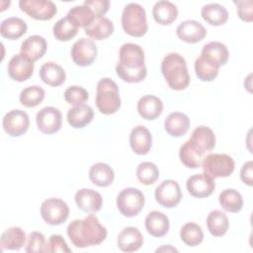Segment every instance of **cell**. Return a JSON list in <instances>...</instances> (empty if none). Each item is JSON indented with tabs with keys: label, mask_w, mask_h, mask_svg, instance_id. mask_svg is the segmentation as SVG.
<instances>
[{
	"label": "cell",
	"mask_w": 253,
	"mask_h": 253,
	"mask_svg": "<svg viewBox=\"0 0 253 253\" xmlns=\"http://www.w3.org/2000/svg\"><path fill=\"white\" fill-rule=\"evenodd\" d=\"M189 117L181 112H174L167 116L164 121V128L166 132L174 137H180L187 133L190 127Z\"/></svg>",
	"instance_id": "obj_25"
},
{
	"label": "cell",
	"mask_w": 253,
	"mask_h": 253,
	"mask_svg": "<svg viewBox=\"0 0 253 253\" xmlns=\"http://www.w3.org/2000/svg\"><path fill=\"white\" fill-rule=\"evenodd\" d=\"M40 78L44 84L51 87H57L64 83L66 74L59 64L47 61L43 63L40 69Z\"/></svg>",
	"instance_id": "obj_26"
},
{
	"label": "cell",
	"mask_w": 253,
	"mask_h": 253,
	"mask_svg": "<svg viewBox=\"0 0 253 253\" xmlns=\"http://www.w3.org/2000/svg\"><path fill=\"white\" fill-rule=\"evenodd\" d=\"M78 27L66 16L59 19L53 26V36L57 41L67 42L73 39L78 32Z\"/></svg>",
	"instance_id": "obj_38"
},
{
	"label": "cell",
	"mask_w": 253,
	"mask_h": 253,
	"mask_svg": "<svg viewBox=\"0 0 253 253\" xmlns=\"http://www.w3.org/2000/svg\"><path fill=\"white\" fill-rule=\"evenodd\" d=\"M78 28H86L91 25L97 18L94 12L86 5L74 6L66 15Z\"/></svg>",
	"instance_id": "obj_37"
},
{
	"label": "cell",
	"mask_w": 253,
	"mask_h": 253,
	"mask_svg": "<svg viewBox=\"0 0 253 253\" xmlns=\"http://www.w3.org/2000/svg\"><path fill=\"white\" fill-rule=\"evenodd\" d=\"M201 15L202 18L211 26H221L228 20L227 10L217 3L205 5L201 10Z\"/></svg>",
	"instance_id": "obj_34"
},
{
	"label": "cell",
	"mask_w": 253,
	"mask_h": 253,
	"mask_svg": "<svg viewBox=\"0 0 253 253\" xmlns=\"http://www.w3.org/2000/svg\"><path fill=\"white\" fill-rule=\"evenodd\" d=\"M19 7L29 17L40 21L51 20L57 13L55 4L49 0H20Z\"/></svg>",
	"instance_id": "obj_9"
},
{
	"label": "cell",
	"mask_w": 253,
	"mask_h": 253,
	"mask_svg": "<svg viewBox=\"0 0 253 253\" xmlns=\"http://www.w3.org/2000/svg\"><path fill=\"white\" fill-rule=\"evenodd\" d=\"M74 198L77 208L85 212H97L103 206L101 194L92 189H80L76 192Z\"/></svg>",
	"instance_id": "obj_17"
},
{
	"label": "cell",
	"mask_w": 253,
	"mask_h": 253,
	"mask_svg": "<svg viewBox=\"0 0 253 253\" xmlns=\"http://www.w3.org/2000/svg\"><path fill=\"white\" fill-rule=\"evenodd\" d=\"M41 215L47 224L59 225L68 218L69 208L61 199H46L41 206Z\"/></svg>",
	"instance_id": "obj_8"
},
{
	"label": "cell",
	"mask_w": 253,
	"mask_h": 253,
	"mask_svg": "<svg viewBox=\"0 0 253 253\" xmlns=\"http://www.w3.org/2000/svg\"><path fill=\"white\" fill-rule=\"evenodd\" d=\"M169 218L161 211H152L145 217V228L153 237L164 236L169 231Z\"/></svg>",
	"instance_id": "obj_24"
},
{
	"label": "cell",
	"mask_w": 253,
	"mask_h": 253,
	"mask_svg": "<svg viewBox=\"0 0 253 253\" xmlns=\"http://www.w3.org/2000/svg\"><path fill=\"white\" fill-rule=\"evenodd\" d=\"M44 90L37 85L23 89L19 96L20 103L27 108H34L40 105L44 99Z\"/></svg>",
	"instance_id": "obj_40"
},
{
	"label": "cell",
	"mask_w": 253,
	"mask_h": 253,
	"mask_svg": "<svg viewBox=\"0 0 253 253\" xmlns=\"http://www.w3.org/2000/svg\"><path fill=\"white\" fill-rule=\"evenodd\" d=\"M152 15L156 23L162 26H167L176 21L178 17V9L174 3L161 0L154 4Z\"/></svg>",
	"instance_id": "obj_28"
},
{
	"label": "cell",
	"mask_w": 253,
	"mask_h": 253,
	"mask_svg": "<svg viewBox=\"0 0 253 253\" xmlns=\"http://www.w3.org/2000/svg\"><path fill=\"white\" fill-rule=\"evenodd\" d=\"M84 32L91 39L102 41L114 33V24L110 19L101 17L96 19L88 27L84 28Z\"/></svg>",
	"instance_id": "obj_33"
},
{
	"label": "cell",
	"mask_w": 253,
	"mask_h": 253,
	"mask_svg": "<svg viewBox=\"0 0 253 253\" xmlns=\"http://www.w3.org/2000/svg\"><path fill=\"white\" fill-rule=\"evenodd\" d=\"M45 238L42 232L33 231L29 234L27 245H26V252L33 253V252H45Z\"/></svg>",
	"instance_id": "obj_44"
},
{
	"label": "cell",
	"mask_w": 253,
	"mask_h": 253,
	"mask_svg": "<svg viewBox=\"0 0 253 253\" xmlns=\"http://www.w3.org/2000/svg\"><path fill=\"white\" fill-rule=\"evenodd\" d=\"M154 197L160 206L175 208L182 200V191L175 180H165L155 189Z\"/></svg>",
	"instance_id": "obj_10"
},
{
	"label": "cell",
	"mask_w": 253,
	"mask_h": 253,
	"mask_svg": "<svg viewBox=\"0 0 253 253\" xmlns=\"http://www.w3.org/2000/svg\"><path fill=\"white\" fill-rule=\"evenodd\" d=\"M221 208L229 212H238L243 207V199L240 193L234 189H225L218 196Z\"/></svg>",
	"instance_id": "obj_36"
},
{
	"label": "cell",
	"mask_w": 253,
	"mask_h": 253,
	"mask_svg": "<svg viewBox=\"0 0 253 253\" xmlns=\"http://www.w3.org/2000/svg\"><path fill=\"white\" fill-rule=\"evenodd\" d=\"M107 234L106 227L94 214H89L83 219H74L67 226V235L78 248L99 245L106 239Z\"/></svg>",
	"instance_id": "obj_2"
},
{
	"label": "cell",
	"mask_w": 253,
	"mask_h": 253,
	"mask_svg": "<svg viewBox=\"0 0 253 253\" xmlns=\"http://www.w3.org/2000/svg\"><path fill=\"white\" fill-rule=\"evenodd\" d=\"M205 154L198 150L190 140H187L179 150V157L181 162L188 168H199L202 166V162Z\"/></svg>",
	"instance_id": "obj_35"
},
{
	"label": "cell",
	"mask_w": 253,
	"mask_h": 253,
	"mask_svg": "<svg viewBox=\"0 0 253 253\" xmlns=\"http://www.w3.org/2000/svg\"><path fill=\"white\" fill-rule=\"evenodd\" d=\"M163 111V103L161 99L153 95L142 96L137 102V112L139 116L147 121L157 119Z\"/></svg>",
	"instance_id": "obj_22"
},
{
	"label": "cell",
	"mask_w": 253,
	"mask_h": 253,
	"mask_svg": "<svg viewBox=\"0 0 253 253\" xmlns=\"http://www.w3.org/2000/svg\"><path fill=\"white\" fill-rule=\"evenodd\" d=\"M178 38L188 43H196L207 36L206 28L198 21L186 20L179 24L176 29Z\"/></svg>",
	"instance_id": "obj_16"
},
{
	"label": "cell",
	"mask_w": 253,
	"mask_h": 253,
	"mask_svg": "<svg viewBox=\"0 0 253 253\" xmlns=\"http://www.w3.org/2000/svg\"><path fill=\"white\" fill-rule=\"evenodd\" d=\"M89 179L98 187H108L115 179V172L107 163L97 162L89 170Z\"/></svg>",
	"instance_id": "obj_30"
},
{
	"label": "cell",
	"mask_w": 253,
	"mask_h": 253,
	"mask_svg": "<svg viewBox=\"0 0 253 253\" xmlns=\"http://www.w3.org/2000/svg\"><path fill=\"white\" fill-rule=\"evenodd\" d=\"M119 55L116 73L123 81L138 83L145 79L147 69L144 63V51L140 45L132 42L124 43Z\"/></svg>",
	"instance_id": "obj_1"
},
{
	"label": "cell",
	"mask_w": 253,
	"mask_h": 253,
	"mask_svg": "<svg viewBox=\"0 0 253 253\" xmlns=\"http://www.w3.org/2000/svg\"><path fill=\"white\" fill-rule=\"evenodd\" d=\"M178 252V250L175 247H172L171 245H164L162 247H159L156 249V252Z\"/></svg>",
	"instance_id": "obj_49"
},
{
	"label": "cell",
	"mask_w": 253,
	"mask_h": 253,
	"mask_svg": "<svg viewBox=\"0 0 253 253\" xmlns=\"http://www.w3.org/2000/svg\"><path fill=\"white\" fill-rule=\"evenodd\" d=\"M64 99L68 104H70L72 106L82 105L88 101L89 93L83 87L73 85V86H69L65 90Z\"/></svg>",
	"instance_id": "obj_43"
},
{
	"label": "cell",
	"mask_w": 253,
	"mask_h": 253,
	"mask_svg": "<svg viewBox=\"0 0 253 253\" xmlns=\"http://www.w3.org/2000/svg\"><path fill=\"white\" fill-rule=\"evenodd\" d=\"M26 233L19 226L7 228L1 234L0 245L2 250H20L26 242Z\"/></svg>",
	"instance_id": "obj_29"
},
{
	"label": "cell",
	"mask_w": 253,
	"mask_h": 253,
	"mask_svg": "<svg viewBox=\"0 0 253 253\" xmlns=\"http://www.w3.org/2000/svg\"><path fill=\"white\" fill-rule=\"evenodd\" d=\"M70 53L76 65L89 66L97 57V46L92 40L82 38L73 43Z\"/></svg>",
	"instance_id": "obj_12"
},
{
	"label": "cell",
	"mask_w": 253,
	"mask_h": 253,
	"mask_svg": "<svg viewBox=\"0 0 253 253\" xmlns=\"http://www.w3.org/2000/svg\"><path fill=\"white\" fill-rule=\"evenodd\" d=\"M204 173L212 179L230 176L235 168L234 160L225 153L208 154L202 162Z\"/></svg>",
	"instance_id": "obj_6"
},
{
	"label": "cell",
	"mask_w": 253,
	"mask_h": 253,
	"mask_svg": "<svg viewBox=\"0 0 253 253\" xmlns=\"http://www.w3.org/2000/svg\"><path fill=\"white\" fill-rule=\"evenodd\" d=\"M207 227L210 233L215 237L224 235L229 227L227 215L219 210L211 211L207 216Z\"/></svg>",
	"instance_id": "obj_32"
},
{
	"label": "cell",
	"mask_w": 253,
	"mask_h": 253,
	"mask_svg": "<svg viewBox=\"0 0 253 253\" xmlns=\"http://www.w3.org/2000/svg\"><path fill=\"white\" fill-rule=\"evenodd\" d=\"M180 238L186 245L195 247L203 242L204 232L199 224L187 222L180 229Z\"/></svg>",
	"instance_id": "obj_39"
},
{
	"label": "cell",
	"mask_w": 253,
	"mask_h": 253,
	"mask_svg": "<svg viewBox=\"0 0 253 253\" xmlns=\"http://www.w3.org/2000/svg\"><path fill=\"white\" fill-rule=\"evenodd\" d=\"M253 177V162L251 160L245 162L240 171V178L242 182L248 186H252Z\"/></svg>",
	"instance_id": "obj_48"
},
{
	"label": "cell",
	"mask_w": 253,
	"mask_h": 253,
	"mask_svg": "<svg viewBox=\"0 0 253 253\" xmlns=\"http://www.w3.org/2000/svg\"><path fill=\"white\" fill-rule=\"evenodd\" d=\"M237 7L238 17L244 22H252L253 20V2L251 0H242L233 2Z\"/></svg>",
	"instance_id": "obj_46"
},
{
	"label": "cell",
	"mask_w": 253,
	"mask_h": 253,
	"mask_svg": "<svg viewBox=\"0 0 253 253\" xmlns=\"http://www.w3.org/2000/svg\"><path fill=\"white\" fill-rule=\"evenodd\" d=\"M161 72L168 86L172 90L181 91L190 84V74L185 58L177 53L170 52L164 56L161 62Z\"/></svg>",
	"instance_id": "obj_3"
},
{
	"label": "cell",
	"mask_w": 253,
	"mask_h": 253,
	"mask_svg": "<svg viewBox=\"0 0 253 253\" xmlns=\"http://www.w3.org/2000/svg\"><path fill=\"white\" fill-rule=\"evenodd\" d=\"M26 22L18 17H10L1 22L0 34L8 40H18L27 32Z\"/></svg>",
	"instance_id": "obj_31"
},
{
	"label": "cell",
	"mask_w": 253,
	"mask_h": 253,
	"mask_svg": "<svg viewBox=\"0 0 253 253\" xmlns=\"http://www.w3.org/2000/svg\"><path fill=\"white\" fill-rule=\"evenodd\" d=\"M36 122L38 128L44 134H53L61 128L62 115L54 107H44L37 113Z\"/></svg>",
	"instance_id": "obj_11"
},
{
	"label": "cell",
	"mask_w": 253,
	"mask_h": 253,
	"mask_svg": "<svg viewBox=\"0 0 253 253\" xmlns=\"http://www.w3.org/2000/svg\"><path fill=\"white\" fill-rule=\"evenodd\" d=\"M136 177L143 185H152L159 178V170L157 166L149 161H144L138 164L136 168Z\"/></svg>",
	"instance_id": "obj_41"
},
{
	"label": "cell",
	"mask_w": 253,
	"mask_h": 253,
	"mask_svg": "<svg viewBox=\"0 0 253 253\" xmlns=\"http://www.w3.org/2000/svg\"><path fill=\"white\" fill-rule=\"evenodd\" d=\"M35 63L22 53L15 54L8 62L7 71L9 76L18 82H24L33 75Z\"/></svg>",
	"instance_id": "obj_14"
},
{
	"label": "cell",
	"mask_w": 253,
	"mask_h": 253,
	"mask_svg": "<svg viewBox=\"0 0 253 253\" xmlns=\"http://www.w3.org/2000/svg\"><path fill=\"white\" fill-rule=\"evenodd\" d=\"M195 72L201 81H212L218 74V67L199 56L195 60Z\"/></svg>",
	"instance_id": "obj_42"
},
{
	"label": "cell",
	"mask_w": 253,
	"mask_h": 253,
	"mask_svg": "<svg viewBox=\"0 0 253 253\" xmlns=\"http://www.w3.org/2000/svg\"><path fill=\"white\" fill-rule=\"evenodd\" d=\"M144 195L136 188H126L117 197V208L126 217L137 215L144 206Z\"/></svg>",
	"instance_id": "obj_7"
},
{
	"label": "cell",
	"mask_w": 253,
	"mask_h": 253,
	"mask_svg": "<svg viewBox=\"0 0 253 253\" xmlns=\"http://www.w3.org/2000/svg\"><path fill=\"white\" fill-rule=\"evenodd\" d=\"M122 27L126 34L140 38L148 30L146 13L144 8L137 3H128L122 13Z\"/></svg>",
	"instance_id": "obj_5"
},
{
	"label": "cell",
	"mask_w": 253,
	"mask_h": 253,
	"mask_svg": "<svg viewBox=\"0 0 253 253\" xmlns=\"http://www.w3.org/2000/svg\"><path fill=\"white\" fill-rule=\"evenodd\" d=\"M191 143L203 154L211 151L215 146V135L211 128L206 126L196 127L189 139Z\"/></svg>",
	"instance_id": "obj_20"
},
{
	"label": "cell",
	"mask_w": 253,
	"mask_h": 253,
	"mask_svg": "<svg viewBox=\"0 0 253 253\" xmlns=\"http://www.w3.org/2000/svg\"><path fill=\"white\" fill-rule=\"evenodd\" d=\"M94 118L93 109L86 104L73 106L67 112V122L74 128H82L89 125Z\"/></svg>",
	"instance_id": "obj_27"
},
{
	"label": "cell",
	"mask_w": 253,
	"mask_h": 253,
	"mask_svg": "<svg viewBox=\"0 0 253 253\" xmlns=\"http://www.w3.org/2000/svg\"><path fill=\"white\" fill-rule=\"evenodd\" d=\"M45 252H63V253H70L71 250L67 246L64 238L60 234H52L49 236L46 245H45Z\"/></svg>",
	"instance_id": "obj_45"
},
{
	"label": "cell",
	"mask_w": 253,
	"mask_h": 253,
	"mask_svg": "<svg viewBox=\"0 0 253 253\" xmlns=\"http://www.w3.org/2000/svg\"><path fill=\"white\" fill-rule=\"evenodd\" d=\"M29 125V116L22 110H12L8 112L2 121V126L5 132L14 137L24 134L28 130Z\"/></svg>",
	"instance_id": "obj_13"
},
{
	"label": "cell",
	"mask_w": 253,
	"mask_h": 253,
	"mask_svg": "<svg viewBox=\"0 0 253 253\" xmlns=\"http://www.w3.org/2000/svg\"><path fill=\"white\" fill-rule=\"evenodd\" d=\"M83 4L88 6L94 12L97 19L104 17L110 7V2L108 0H86Z\"/></svg>",
	"instance_id": "obj_47"
},
{
	"label": "cell",
	"mask_w": 253,
	"mask_h": 253,
	"mask_svg": "<svg viewBox=\"0 0 253 253\" xmlns=\"http://www.w3.org/2000/svg\"><path fill=\"white\" fill-rule=\"evenodd\" d=\"M47 43L44 38L39 35L28 37L21 44L20 53L29 57L34 62L43 56L46 51Z\"/></svg>",
	"instance_id": "obj_23"
},
{
	"label": "cell",
	"mask_w": 253,
	"mask_h": 253,
	"mask_svg": "<svg viewBox=\"0 0 253 253\" xmlns=\"http://www.w3.org/2000/svg\"><path fill=\"white\" fill-rule=\"evenodd\" d=\"M201 56L219 68L227 62L229 52L224 43L219 42H210L203 46Z\"/></svg>",
	"instance_id": "obj_21"
},
{
	"label": "cell",
	"mask_w": 253,
	"mask_h": 253,
	"mask_svg": "<svg viewBox=\"0 0 253 253\" xmlns=\"http://www.w3.org/2000/svg\"><path fill=\"white\" fill-rule=\"evenodd\" d=\"M96 106L100 113L104 115H113L121 107V98L119 87L115 81L110 78H102L97 83Z\"/></svg>",
	"instance_id": "obj_4"
},
{
	"label": "cell",
	"mask_w": 253,
	"mask_h": 253,
	"mask_svg": "<svg viewBox=\"0 0 253 253\" xmlns=\"http://www.w3.org/2000/svg\"><path fill=\"white\" fill-rule=\"evenodd\" d=\"M129 145L134 153L147 154L152 145V136L148 128L143 126H134L129 134Z\"/></svg>",
	"instance_id": "obj_18"
},
{
	"label": "cell",
	"mask_w": 253,
	"mask_h": 253,
	"mask_svg": "<svg viewBox=\"0 0 253 253\" xmlns=\"http://www.w3.org/2000/svg\"><path fill=\"white\" fill-rule=\"evenodd\" d=\"M118 247L124 252L137 251L143 243V236L139 229L134 226L125 227L118 235Z\"/></svg>",
	"instance_id": "obj_19"
},
{
	"label": "cell",
	"mask_w": 253,
	"mask_h": 253,
	"mask_svg": "<svg viewBox=\"0 0 253 253\" xmlns=\"http://www.w3.org/2000/svg\"><path fill=\"white\" fill-rule=\"evenodd\" d=\"M186 186L190 195L198 199L210 197L215 188L214 179L211 178L205 173L196 174L189 177Z\"/></svg>",
	"instance_id": "obj_15"
}]
</instances>
